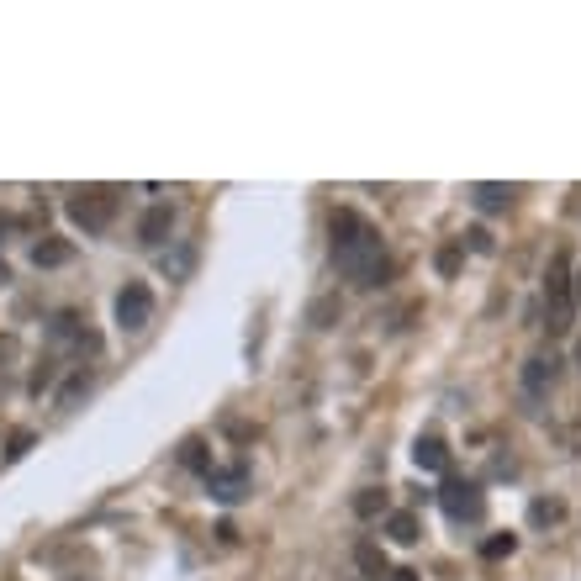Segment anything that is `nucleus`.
I'll return each mask as SVG.
<instances>
[{"label":"nucleus","instance_id":"f257e3e1","mask_svg":"<svg viewBox=\"0 0 581 581\" xmlns=\"http://www.w3.org/2000/svg\"><path fill=\"white\" fill-rule=\"evenodd\" d=\"M328 233H333V265H339L360 291H376L386 286L391 275V259H386V243H381V228L360 212H349V206H339V212L328 217Z\"/></svg>","mask_w":581,"mask_h":581},{"label":"nucleus","instance_id":"f03ea898","mask_svg":"<svg viewBox=\"0 0 581 581\" xmlns=\"http://www.w3.org/2000/svg\"><path fill=\"white\" fill-rule=\"evenodd\" d=\"M545 328L566 333L571 328V259L555 254L545 270Z\"/></svg>","mask_w":581,"mask_h":581},{"label":"nucleus","instance_id":"7ed1b4c3","mask_svg":"<svg viewBox=\"0 0 581 581\" xmlns=\"http://www.w3.org/2000/svg\"><path fill=\"white\" fill-rule=\"evenodd\" d=\"M69 222L85 233H106L111 222H117V191H106V185H96V191H74L69 196Z\"/></svg>","mask_w":581,"mask_h":581},{"label":"nucleus","instance_id":"20e7f679","mask_svg":"<svg viewBox=\"0 0 581 581\" xmlns=\"http://www.w3.org/2000/svg\"><path fill=\"white\" fill-rule=\"evenodd\" d=\"M148 323H154V291H148L143 280H127V286L117 291V328L143 333Z\"/></svg>","mask_w":581,"mask_h":581},{"label":"nucleus","instance_id":"39448f33","mask_svg":"<svg viewBox=\"0 0 581 581\" xmlns=\"http://www.w3.org/2000/svg\"><path fill=\"white\" fill-rule=\"evenodd\" d=\"M439 508L455 518V523H476L486 513V497H481L476 481H444L439 486Z\"/></svg>","mask_w":581,"mask_h":581},{"label":"nucleus","instance_id":"423d86ee","mask_svg":"<svg viewBox=\"0 0 581 581\" xmlns=\"http://www.w3.org/2000/svg\"><path fill=\"white\" fill-rule=\"evenodd\" d=\"M555 381H560V354H534V360L523 365V391H529V397L555 391Z\"/></svg>","mask_w":581,"mask_h":581},{"label":"nucleus","instance_id":"0eeeda50","mask_svg":"<svg viewBox=\"0 0 581 581\" xmlns=\"http://www.w3.org/2000/svg\"><path fill=\"white\" fill-rule=\"evenodd\" d=\"M206 486H212V497H217V502H238L243 492H249V476H243V465H233V471H217V465H212Z\"/></svg>","mask_w":581,"mask_h":581},{"label":"nucleus","instance_id":"6e6552de","mask_svg":"<svg viewBox=\"0 0 581 581\" xmlns=\"http://www.w3.org/2000/svg\"><path fill=\"white\" fill-rule=\"evenodd\" d=\"M74 259V243L69 238H43V243H32V265L37 270H59Z\"/></svg>","mask_w":581,"mask_h":581},{"label":"nucleus","instance_id":"1a4fd4ad","mask_svg":"<svg viewBox=\"0 0 581 581\" xmlns=\"http://www.w3.org/2000/svg\"><path fill=\"white\" fill-rule=\"evenodd\" d=\"M170 228H175V206H148L143 222H138V238L143 243H164V238H170Z\"/></svg>","mask_w":581,"mask_h":581},{"label":"nucleus","instance_id":"9d476101","mask_svg":"<svg viewBox=\"0 0 581 581\" xmlns=\"http://www.w3.org/2000/svg\"><path fill=\"white\" fill-rule=\"evenodd\" d=\"M513 185H471V201L481 206V212H508L513 206Z\"/></svg>","mask_w":581,"mask_h":581},{"label":"nucleus","instance_id":"9b49d317","mask_svg":"<svg viewBox=\"0 0 581 581\" xmlns=\"http://www.w3.org/2000/svg\"><path fill=\"white\" fill-rule=\"evenodd\" d=\"M412 460H418V471H444V465H449V449H444V439L428 434V439L412 444Z\"/></svg>","mask_w":581,"mask_h":581},{"label":"nucleus","instance_id":"f8f14e48","mask_svg":"<svg viewBox=\"0 0 581 581\" xmlns=\"http://www.w3.org/2000/svg\"><path fill=\"white\" fill-rule=\"evenodd\" d=\"M339 312H344L339 296H317V302L307 307V323L312 328H333V323H339Z\"/></svg>","mask_w":581,"mask_h":581},{"label":"nucleus","instance_id":"ddd939ff","mask_svg":"<svg viewBox=\"0 0 581 581\" xmlns=\"http://www.w3.org/2000/svg\"><path fill=\"white\" fill-rule=\"evenodd\" d=\"M386 502H391L386 486H365V492L354 497V513H360V518H376V513H386Z\"/></svg>","mask_w":581,"mask_h":581},{"label":"nucleus","instance_id":"4468645a","mask_svg":"<svg viewBox=\"0 0 581 581\" xmlns=\"http://www.w3.org/2000/svg\"><path fill=\"white\" fill-rule=\"evenodd\" d=\"M354 560H360L365 576H381V581H386V571H391V560H386L381 545H360V550H354Z\"/></svg>","mask_w":581,"mask_h":581},{"label":"nucleus","instance_id":"2eb2a0df","mask_svg":"<svg viewBox=\"0 0 581 581\" xmlns=\"http://www.w3.org/2000/svg\"><path fill=\"white\" fill-rule=\"evenodd\" d=\"M386 534L397 539V545H418V518H412V513H391L386 518Z\"/></svg>","mask_w":581,"mask_h":581},{"label":"nucleus","instance_id":"dca6fc26","mask_svg":"<svg viewBox=\"0 0 581 581\" xmlns=\"http://www.w3.org/2000/svg\"><path fill=\"white\" fill-rule=\"evenodd\" d=\"M180 460L191 465V471H201V476H212V455H206V444L201 439H185V449H180Z\"/></svg>","mask_w":581,"mask_h":581},{"label":"nucleus","instance_id":"f3484780","mask_svg":"<svg viewBox=\"0 0 581 581\" xmlns=\"http://www.w3.org/2000/svg\"><path fill=\"white\" fill-rule=\"evenodd\" d=\"M529 518L539 523V529H545V523H560V518H566V502H555V497H539L534 508H529Z\"/></svg>","mask_w":581,"mask_h":581},{"label":"nucleus","instance_id":"a211bd4d","mask_svg":"<svg viewBox=\"0 0 581 581\" xmlns=\"http://www.w3.org/2000/svg\"><path fill=\"white\" fill-rule=\"evenodd\" d=\"M513 550H518V539H513V534H492V539L481 545L486 560H502V555H513Z\"/></svg>","mask_w":581,"mask_h":581},{"label":"nucleus","instance_id":"6ab92c4d","mask_svg":"<svg viewBox=\"0 0 581 581\" xmlns=\"http://www.w3.org/2000/svg\"><path fill=\"white\" fill-rule=\"evenodd\" d=\"M85 391H90V370H80V376H74V381L59 391V402H64V407H74V402L85 397Z\"/></svg>","mask_w":581,"mask_h":581},{"label":"nucleus","instance_id":"aec40b11","mask_svg":"<svg viewBox=\"0 0 581 581\" xmlns=\"http://www.w3.org/2000/svg\"><path fill=\"white\" fill-rule=\"evenodd\" d=\"M191 265H196V249H180L175 259H164V270H170V280H180V275H191Z\"/></svg>","mask_w":581,"mask_h":581},{"label":"nucleus","instance_id":"412c9836","mask_svg":"<svg viewBox=\"0 0 581 581\" xmlns=\"http://www.w3.org/2000/svg\"><path fill=\"white\" fill-rule=\"evenodd\" d=\"M460 270V243H444L439 249V275H455Z\"/></svg>","mask_w":581,"mask_h":581},{"label":"nucleus","instance_id":"4be33fe9","mask_svg":"<svg viewBox=\"0 0 581 581\" xmlns=\"http://www.w3.org/2000/svg\"><path fill=\"white\" fill-rule=\"evenodd\" d=\"M465 238H471V249H476V254H492V249H497V243H492V233H486V228H471Z\"/></svg>","mask_w":581,"mask_h":581},{"label":"nucleus","instance_id":"5701e85b","mask_svg":"<svg viewBox=\"0 0 581 581\" xmlns=\"http://www.w3.org/2000/svg\"><path fill=\"white\" fill-rule=\"evenodd\" d=\"M27 449H32V434H27V428H22V434H11V449H6V455H11V460H22V455H27Z\"/></svg>","mask_w":581,"mask_h":581},{"label":"nucleus","instance_id":"b1692460","mask_svg":"<svg viewBox=\"0 0 581 581\" xmlns=\"http://www.w3.org/2000/svg\"><path fill=\"white\" fill-rule=\"evenodd\" d=\"M386 581H418V571H407V566H391Z\"/></svg>","mask_w":581,"mask_h":581},{"label":"nucleus","instance_id":"393cba45","mask_svg":"<svg viewBox=\"0 0 581 581\" xmlns=\"http://www.w3.org/2000/svg\"><path fill=\"white\" fill-rule=\"evenodd\" d=\"M11 349H16V344H11V339H0V360H6V354H11Z\"/></svg>","mask_w":581,"mask_h":581},{"label":"nucleus","instance_id":"a878e982","mask_svg":"<svg viewBox=\"0 0 581 581\" xmlns=\"http://www.w3.org/2000/svg\"><path fill=\"white\" fill-rule=\"evenodd\" d=\"M571 286H576V302H581V275H576V280H571Z\"/></svg>","mask_w":581,"mask_h":581},{"label":"nucleus","instance_id":"bb28decb","mask_svg":"<svg viewBox=\"0 0 581 581\" xmlns=\"http://www.w3.org/2000/svg\"><path fill=\"white\" fill-rule=\"evenodd\" d=\"M0 280H11V270H6V265H0Z\"/></svg>","mask_w":581,"mask_h":581},{"label":"nucleus","instance_id":"cd10ccee","mask_svg":"<svg viewBox=\"0 0 581 581\" xmlns=\"http://www.w3.org/2000/svg\"><path fill=\"white\" fill-rule=\"evenodd\" d=\"M576 365H581V344H576Z\"/></svg>","mask_w":581,"mask_h":581}]
</instances>
